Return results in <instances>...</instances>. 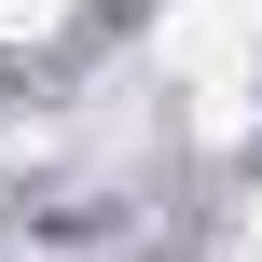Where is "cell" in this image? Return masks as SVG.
<instances>
[{
  "label": "cell",
  "instance_id": "cell-3",
  "mask_svg": "<svg viewBox=\"0 0 262 262\" xmlns=\"http://www.w3.org/2000/svg\"><path fill=\"white\" fill-rule=\"evenodd\" d=\"M249 262H262V207H249Z\"/></svg>",
  "mask_w": 262,
  "mask_h": 262
},
{
  "label": "cell",
  "instance_id": "cell-1",
  "mask_svg": "<svg viewBox=\"0 0 262 262\" xmlns=\"http://www.w3.org/2000/svg\"><path fill=\"white\" fill-rule=\"evenodd\" d=\"M152 69H166V83L262 69V0H166V14H152Z\"/></svg>",
  "mask_w": 262,
  "mask_h": 262
},
{
  "label": "cell",
  "instance_id": "cell-2",
  "mask_svg": "<svg viewBox=\"0 0 262 262\" xmlns=\"http://www.w3.org/2000/svg\"><path fill=\"white\" fill-rule=\"evenodd\" d=\"M55 14H69V0H0V41H41Z\"/></svg>",
  "mask_w": 262,
  "mask_h": 262
}]
</instances>
